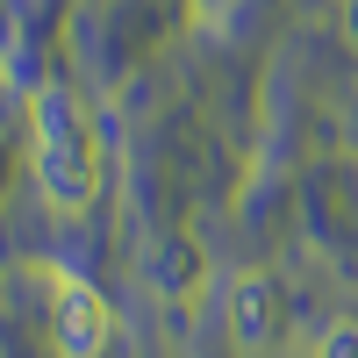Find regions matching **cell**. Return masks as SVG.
Listing matches in <instances>:
<instances>
[{"label": "cell", "instance_id": "5b68a950", "mask_svg": "<svg viewBox=\"0 0 358 358\" xmlns=\"http://www.w3.org/2000/svg\"><path fill=\"white\" fill-rule=\"evenodd\" d=\"M344 36H351V50H358V0H344Z\"/></svg>", "mask_w": 358, "mask_h": 358}, {"label": "cell", "instance_id": "7a4b0ae2", "mask_svg": "<svg viewBox=\"0 0 358 358\" xmlns=\"http://www.w3.org/2000/svg\"><path fill=\"white\" fill-rule=\"evenodd\" d=\"M36 273H43V294H50V337H57V358H101V351H108V330H115L101 287L79 280V273H65V265H36Z\"/></svg>", "mask_w": 358, "mask_h": 358}, {"label": "cell", "instance_id": "3957f363", "mask_svg": "<svg viewBox=\"0 0 358 358\" xmlns=\"http://www.w3.org/2000/svg\"><path fill=\"white\" fill-rule=\"evenodd\" d=\"M280 330H287V308H280L273 273H236L229 280V337L244 351H273Z\"/></svg>", "mask_w": 358, "mask_h": 358}, {"label": "cell", "instance_id": "6da1fadb", "mask_svg": "<svg viewBox=\"0 0 358 358\" xmlns=\"http://www.w3.org/2000/svg\"><path fill=\"white\" fill-rule=\"evenodd\" d=\"M29 136H36V187L57 215H86V208L101 201V129L94 115H86L79 94L65 86H43L36 101H29Z\"/></svg>", "mask_w": 358, "mask_h": 358}, {"label": "cell", "instance_id": "277c9868", "mask_svg": "<svg viewBox=\"0 0 358 358\" xmlns=\"http://www.w3.org/2000/svg\"><path fill=\"white\" fill-rule=\"evenodd\" d=\"M315 358H358V322H330L315 337Z\"/></svg>", "mask_w": 358, "mask_h": 358}]
</instances>
